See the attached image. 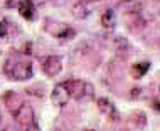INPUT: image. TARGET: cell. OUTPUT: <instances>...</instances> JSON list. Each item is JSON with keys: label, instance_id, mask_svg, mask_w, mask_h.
<instances>
[{"label": "cell", "instance_id": "obj_1", "mask_svg": "<svg viewBox=\"0 0 160 131\" xmlns=\"http://www.w3.org/2000/svg\"><path fill=\"white\" fill-rule=\"evenodd\" d=\"M3 71H5V74L10 79H15V81H29L34 76L31 62H27V61H19L15 57H10L7 61Z\"/></svg>", "mask_w": 160, "mask_h": 131}, {"label": "cell", "instance_id": "obj_2", "mask_svg": "<svg viewBox=\"0 0 160 131\" xmlns=\"http://www.w3.org/2000/svg\"><path fill=\"white\" fill-rule=\"evenodd\" d=\"M44 29H46L47 34H51L52 37H58V39L74 37V30H72V27H69L68 24L59 22V20H46Z\"/></svg>", "mask_w": 160, "mask_h": 131}, {"label": "cell", "instance_id": "obj_3", "mask_svg": "<svg viewBox=\"0 0 160 131\" xmlns=\"http://www.w3.org/2000/svg\"><path fill=\"white\" fill-rule=\"evenodd\" d=\"M66 86H68V89H69L71 98H74V99H84L86 96H91L93 94L91 84H89V82H86V81L74 79V81L66 82Z\"/></svg>", "mask_w": 160, "mask_h": 131}, {"label": "cell", "instance_id": "obj_4", "mask_svg": "<svg viewBox=\"0 0 160 131\" xmlns=\"http://www.w3.org/2000/svg\"><path fill=\"white\" fill-rule=\"evenodd\" d=\"M14 119L17 121V124H20V126H31L34 123V109L31 104H27V103H22L19 106V109H15L14 113Z\"/></svg>", "mask_w": 160, "mask_h": 131}, {"label": "cell", "instance_id": "obj_5", "mask_svg": "<svg viewBox=\"0 0 160 131\" xmlns=\"http://www.w3.org/2000/svg\"><path fill=\"white\" fill-rule=\"evenodd\" d=\"M69 98H71V94H69V89H68L66 82L56 84L52 93H51V101H52V104L56 108H64L68 104Z\"/></svg>", "mask_w": 160, "mask_h": 131}, {"label": "cell", "instance_id": "obj_6", "mask_svg": "<svg viewBox=\"0 0 160 131\" xmlns=\"http://www.w3.org/2000/svg\"><path fill=\"white\" fill-rule=\"evenodd\" d=\"M61 69H62V61L59 56H47L44 59V62H42V71L49 77L58 76L61 72Z\"/></svg>", "mask_w": 160, "mask_h": 131}, {"label": "cell", "instance_id": "obj_7", "mask_svg": "<svg viewBox=\"0 0 160 131\" xmlns=\"http://www.w3.org/2000/svg\"><path fill=\"white\" fill-rule=\"evenodd\" d=\"M96 104H98L99 111H101L105 116H108V118H113V119H116V118H118V111H116L115 104L111 103L108 98H99L98 101H96Z\"/></svg>", "mask_w": 160, "mask_h": 131}, {"label": "cell", "instance_id": "obj_8", "mask_svg": "<svg viewBox=\"0 0 160 131\" xmlns=\"http://www.w3.org/2000/svg\"><path fill=\"white\" fill-rule=\"evenodd\" d=\"M19 14L27 20L36 19V8H34L31 0H20L19 2Z\"/></svg>", "mask_w": 160, "mask_h": 131}, {"label": "cell", "instance_id": "obj_9", "mask_svg": "<svg viewBox=\"0 0 160 131\" xmlns=\"http://www.w3.org/2000/svg\"><path fill=\"white\" fill-rule=\"evenodd\" d=\"M71 12L76 19H86V17L91 14V8H89V5L86 2H76L71 7Z\"/></svg>", "mask_w": 160, "mask_h": 131}, {"label": "cell", "instance_id": "obj_10", "mask_svg": "<svg viewBox=\"0 0 160 131\" xmlns=\"http://www.w3.org/2000/svg\"><path fill=\"white\" fill-rule=\"evenodd\" d=\"M3 103H5V106L10 109L12 113L15 111V109H19V106L22 104V101L19 99V94L12 93V91H8V93H5V96H3Z\"/></svg>", "mask_w": 160, "mask_h": 131}, {"label": "cell", "instance_id": "obj_11", "mask_svg": "<svg viewBox=\"0 0 160 131\" xmlns=\"http://www.w3.org/2000/svg\"><path fill=\"white\" fill-rule=\"evenodd\" d=\"M101 25L105 29H113L115 25H116V15H115L113 8H108V10L103 12V15H101Z\"/></svg>", "mask_w": 160, "mask_h": 131}, {"label": "cell", "instance_id": "obj_12", "mask_svg": "<svg viewBox=\"0 0 160 131\" xmlns=\"http://www.w3.org/2000/svg\"><path fill=\"white\" fill-rule=\"evenodd\" d=\"M118 7L122 8L123 12H127V14H138V10H140V3L135 2V0H125V2L120 3Z\"/></svg>", "mask_w": 160, "mask_h": 131}, {"label": "cell", "instance_id": "obj_13", "mask_svg": "<svg viewBox=\"0 0 160 131\" xmlns=\"http://www.w3.org/2000/svg\"><path fill=\"white\" fill-rule=\"evenodd\" d=\"M150 69V64L148 62H140V64H135L132 66V76L137 77V79H140L142 76H145L147 71Z\"/></svg>", "mask_w": 160, "mask_h": 131}, {"label": "cell", "instance_id": "obj_14", "mask_svg": "<svg viewBox=\"0 0 160 131\" xmlns=\"http://www.w3.org/2000/svg\"><path fill=\"white\" fill-rule=\"evenodd\" d=\"M115 41H116V42H115V46L118 47L120 51H122V49H128V47H130V44H128V41H127L125 37H116Z\"/></svg>", "mask_w": 160, "mask_h": 131}, {"label": "cell", "instance_id": "obj_15", "mask_svg": "<svg viewBox=\"0 0 160 131\" xmlns=\"http://www.w3.org/2000/svg\"><path fill=\"white\" fill-rule=\"evenodd\" d=\"M7 36H8L7 22H0V41H2V39H7Z\"/></svg>", "mask_w": 160, "mask_h": 131}, {"label": "cell", "instance_id": "obj_16", "mask_svg": "<svg viewBox=\"0 0 160 131\" xmlns=\"http://www.w3.org/2000/svg\"><path fill=\"white\" fill-rule=\"evenodd\" d=\"M25 131H41V128H39V126L37 124H31V126H27V129H25Z\"/></svg>", "mask_w": 160, "mask_h": 131}, {"label": "cell", "instance_id": "obj_17", "mask_svg": "<svg viewBox=\"0 0 160 131\" xmlns=\"http://www.w3.org/2000/svg\"><path fill=\"white\" fill-rule=\"evenodd\" d=\"M153 108L157 109V111L160 113V99H157V101H153Z\"/></svg>", "mask_w": 160, "mask_h": 131}, {"label": "cell", "instance_id": "obj_18", "mask_svg": "<svg viewBox=\"0 0 160 131\" xmlns=\"http://www.w3.org/2000/svg\"><path fill=\"white\" fill-rule=\"evenodd\" d=\"M3 129V116H2V113H0V131Z\"/></svg>", "mask_w": 160, "mask_h": 131}]
</instances>
